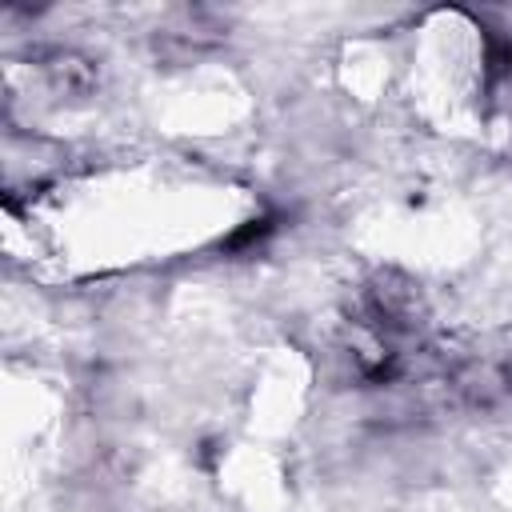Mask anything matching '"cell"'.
<instances>
[{
    "label": "cell",
    "instance_id": "6da1fadb",
    "mask_svg": "<svg viewBox=\"0 0 512 512\" xmlns=\"http://www.w3.org/2000/svg\"><path fill=\"white\" fill-rule=\"evenodd\" d=\"M444 384L452 388V396L464 408H472V412H496L512 396V368H508L504 356L472 348V352H460L456 360H448Z\"/></svg>",
    "mask_w": 512,
    "mask_h": 512
}]
</instances>
